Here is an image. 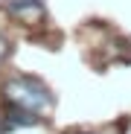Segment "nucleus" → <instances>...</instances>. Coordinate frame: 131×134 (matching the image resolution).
<instances>
[{
	"mask_svg": "<svg viewBox=\"0 0 131 134\" xmlns=\"http://www.w3.org/2000/svg\"><path fill=\"white\" fill-rule=\"evenodd\" d=\"M3 93H6V102H9V105H15V108H26V111H35V114L53 105L50 91H47V87H44L38 79H29V76L9 79L6 87H3Z\"/></svg>",
	"mask_w": 131,
	"mask_h": 134,
	"instance_id": "obj_1",
	"label": "nucleus"
},
{
	"mask_svg": "<svg viewBox=\"0 0 131 134\" xmlns=\"http://www.w3.org/2000/svg\"><path fill=\"white\" fill-rule=\"evenodd\" d=\"M6 9H9V15L24 18V20H29V24L38 20V18H44V3L41 0H9Z\"/></svg>",
	"mask_w": 131,
	"mask_h": 134,
	"instance_id": "obj_2",
	"label": "nucleus"
},
{
	"mask_svg": "<svg viewBox=\"0 0 131 134\" xmlns=\"http://www.w3.org/2000/svg\"><path fill=\"white\" fill-rule=\"evenodd\" d=\"M6 122H3V128H20V125H35L38 122V114L35 111H26V108H9L6 111Z\"/></svg>",
	"mask_w": 131,
	"mask_h": 134,
	"instance_id": "obj_3",
	"label": "nucleus"
},
{
	"mask_svg": "<svg viewBox=\"0 0 131 134\" xmlns=\"http://www.w3.org/2000/svg\"><path fill=\"white\" fill-rule=\"evenodd\" d=\"M6 55H9V41H6L3 35H0V64L6 61Z\"/></svg>",
	"mask_w": 131,
	"mask_h": 134,
	"instance_id": "obj_4",
	"label": "nucleus"
},
{
	"mask_svg": "<svg viewBox=\"0 0 131 134\" xmlns=\"http://www.w3.org/2000/svg\"><path fill=\"white\" fill-rule=\"evenodd\" d=\"M125 134H131V122H128V128H125Z\"/></svg>",
	"mask_w": 131,
	"mask_h": 134,
	"instance_id": "obj_5",
	"label": "nucleus"
}]
</instances>
